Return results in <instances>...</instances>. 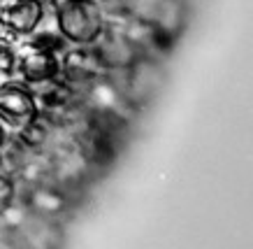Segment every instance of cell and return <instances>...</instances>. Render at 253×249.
I'll list each match as a JSON object with an SVG mask.
<instances>
[{
    "instance_id": "cell-3",
    "label": "cell",
    "mask_w": 253,
    "mask_h": 249,
    "mask_svg": "<svg viewBox=\"0 0 253 249\" xmlns=\"http://www.w3.org/2000/svg\"><path fill=\"white\" fill-rule=\"evenodd\" d=\"M19 202H21L31 214L44 219H54V221H65L77 210L82 196L72 194L68 189L58 187L54 182H42V184H33V187H19L16 194Z\"/></svg>"
},
{
    "instance_id": "cell-6",
    "label": "cell",
    "mask_w": 253,
    "mask_h": 249,
    "mask_svg": "<svg viewBox=\"0 0 253 249\" xmlns=\"http://www.w3.org/2000/svg\"><path fill=\"white\" fill-rule=\"evenodd\" d=\"M12 238L19 249H63L65 226L63 221L44 219L28 212L26 219L12 231Z\"/></svg>"
},
{
    "instance_id": "cell-4",
    "label": "cell",
    "mask_w": 253,
    "mask_h": 249,
    "mask_svg": "<svg viewBox=\"0 0 253 249\" xmlns=\"http://www.w3.org/2000/svg\"><path fill=\"white\" fill-rule=\"evenodd\" d=\"M16 82L31 86L49 84L61 77V54L56 51H42V49L16 47V63H14Z\"/></svg>"
},
{
    "instance_id": "cell-12",
    "label": "cell",
    "mask_w": 253,
    "mask_h": 249,
    "mask_svg": "<svg viewBox=\"0 0 253 249\" xmlns=\"http://www.w3.org/2000/svg\"><path fill=\"white\" fill-rule=\"evenodd\" d=\"M98 2L102 5V7H114V5H119L121 0H98Z\"/></svg>"
},
{
    "instance_id": "cell-10",
    "label": "cell",
    "mask_w": 253,
    "mask_h": 249,
    "mask_svg": "<svg viewBox=\"0 0 253 249\" xmlns=\"http://www.w3.org/2000/svg\"><path fill=\"white\" fill-rule=\"evenodd\" d=\"M16 194H19V187H16L14 177L9 172H2L0 175V212L16 200Z\"/></svg>"
},
{
    "instance_id": "cell-9",
    "label": "cell",
    "mask_w": 253,
    "mask_h": 249,
    "mask_svg": "<svg viewBox=\"0 0 253 249\" xmlns=\"http://www.w3.org/2000/svg\"><path fill=\"white\" fill-rule=\"evenodd\" d=\"M186 21H188L186 0H161L158 2V9H156L151 26L156 28L158 38L163 40V45L168 47V51L174 47L176 40L181 38Z\"/></svg>"
},
{
    "instance_id": "cell-7",
    "label": "cell",
    "mask_w": 253,
    "mask_h": 249,
    "mask_svg": "<svg viewBox=\"0 0 253 249\" xmlns=\"http://www.w3.org/2000/svg\"><path fill=\"white\" fill-rule=\"evenodd\" d=\"M49 16L46 0H12L0 9V26L9 38L23 40L35 33Z\"/></svg>"
},
{
    "instance_id": "cell-1",
    "label": "cell",
    "mask_w": 253,
    "mask_h": 249,
    "mask_svg": "<svg viewBox=\"0 0 253 249\" xmlns=\"http://www.w3.org/2000/svg\"><path fill=\"white\" fill-rule=\"evenodd\" d=\"M56 28L70 47H88L102 35L107 19L98 0H46Z\"/></svg>"
},
{
    "instance_id": "cell-8",
    "label": "cell",
    "mask_w": 253,
    "mask_h": 249,
    "mask_svg": "<svg viewBox=\"0 0 253 249\" xmlns=\"http://www.w3.org/2000/svg\"><path fill=\"white\" fill-rule=\"evenodd\" d=\"M91 49L95 51V56H98V61L105 72L107 70H126L139 56V51L130 45V40L112 24L105 26L102 35L93 42Z\"/></svg>"
},
{
    "instance_id": "cell-5",
    "label": "cell",
    "mask_w": 253,
    "mask_h": 249,
    "mask_svg": "<svg viewBox=\"0 0 253 249\" xmlns=\"http://www.w3.org/2000/svg\"><path fill=\"white\" fill-rule=\"evenodd\" d=\"M40 114L35 96L31 86L21 84L16 79L0 82V119L7 124L12 133L31 124L33 119Z\"/></svg>"
},
{
    "instance_id": "cell-2",
    "label": "cell",
    "mask_w": 253,
    "mask_h": 249,
    "mask_svg": "<svg viewBox=\"0 0 253 249\" xmlns=\"http://www.w3.org/2000/svg\"><path fill=\"white\" fill-rule=\"evenodd\" d=\"M165 84V68L163 56L139 54L135 61L121 70V89L123 96L135 112H144L158 98Z\"/></svg>"
},
{
    "instance_id": "cell-13",
    "label": "cell",
    "mask_w": 253,
    "mask_h": 249,
    "mask_svg": "<svg viewBox=\"0 0 253 249\" xmlns=\"http://www.w3.org/2000/svg\"><path fill=\"white\" fill-rule=\"evenodd\" d=\"M2 172H7V168H5V161H2V154H0V175Z\"/></svg>"
},
{
    "instance_id": "cell-11",
    "label": "cell",
    "mask_w": 253,
    "mask_h": 249,
    "mask_svg": "<svg viewBox=\"0 0 253 249\" xmlns=\"http://www.w3.org/2000/svg\"><path fill=\"white\" fill-rule=\"evenodd\" d=\"M12 135H14V133L9 131L7 124H5V121L0 119V151H2V149H5V147L9 145V140H12Z\"/></svg>"
}]
</instances>
